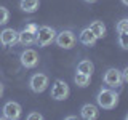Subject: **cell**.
<instances>
[{
    "instance_id": "cell-1",
    "label": "cell",
    "mask_w": 128,
    "mask_h": 120,
    "mask_svg": "<svg viewBox=\"0 0 128 120\" xmlns=\"http://www.w3.org/2000/svg\"><path fill=\"white\" fill-rule=\"evenodd\" d=\"M96 102L102 109H114L118 102V94L112 88H101L96 94Z\"/></svg>"
},
{
    "instance_id": "cell-2",
    "label": "cell",
    "mask_w": 128,
    "mask_h": 120,
    "mask_svg": "<svg viewBox=\"0 0 128 120\" xmlns=\"http://www.w3.org/2000/svg\"><path fill=\"white\" fill-rule=\"evenodd\" d=\"M56 30L51 26H40L35 32V43L38 46H46L51 42H54Z\"/></svg>"
},
{
    "instance_id": "cell-3",
    "label": "cell",
    "mask_w": 128,
    "mask_h": 120,
    "mask_svg": "<svg viewBox=\"0 0 128 120\" xmlns=\"http://www.w3.org/2000/svg\"><path fill=\"white\" fill-rule=\"evenodd\" d=\"M54 42L58 46L64 48V50H70V48H74L75 42H77V37H75V34L70 29H64L61 32H56Z\"/></svg>"
},
{
    "instance_id": "cell-4",
    "label": "cell",
    "mask_w": 128,
    "mask_h": 120,
    "mask_svg": "<svg viewBox=\"0 0 128 120\" xmlns=\"http://www.w3.org/2000/svg\"><path fill=\"white\" fill-rule=\"evenodd\" d=\"M48 85H50V78H48L46 74H42V72L34 74L29 78V88L34 93H43L48 88Z\"/></svg>"
},
{
    "instance_id": "cell-5",
    "label": "cell",
    "mask_w": 128,
    "mask_h": 120,
    "mask_svg": "<svg viewBox=\"0 0 128 120\" xmlns=\"http://www.w3.org/2000/svg\"><path fill=\"white\" fill-rule=\"evenodd\" d=\"M51 98L56 99V101H64L67 99V96L70 94V88L64 80H54L53 85H51Z\"/></svg>"
},
{
    "instance_id": "cell-6",
    "label": "cell",
    "mask_w": 128,
    "mask_h": 120,
    "mask_svg": "<svg viewBox=\"0 0 128 120\" xmlns=\"http://www.w3.org/2000/svg\"><path fill=\"white\" fill-rule=\"evenodd\" d=\"M102 82L106 83L109 88H117L122 85V75H120V70L115 69V67H109L102 75Z\"/></svg>"
},
{
    "instance_id": "cell-7",
    "label": "cell",
    "mask_w": 128,
    "mask_h": 120,
    "mask_svg": "<svg viewBox=\"0 0 128 120\" xmlns=\"http://www.w3.org/2000/svg\"><path fill=\"white\" fill-rule=\"evenodd\" d=\"M19 61H21L22 67H26V69H34L38 64V53L35 50H32V48H26L21 53V56H19Z\"/></svg>"
},
{
    "instance_id": "cell-8",
    "label": "cell",
    "mask_w": 128,
    "mask_h": 120,
    "mask_svg": "<svg viewBox=\"0 0 128 120\" xmlns=\"http://www.w3.org/2000/svg\"><path fill=\"white\" fill-rule=\"evenodd\" d=\"M3 117L5 118H10V120H16L21 117V106H19L16 101H8L5 102V106H3Z\"/></svg>"
},
{
    "instance_id": "cell-9",
    "label": "cell",
    "mask_w": 128,
    "mask_h": 120,
    "mask_svg": "<svg viewBox=\"0 0 128 120\" xmlns=\"http://www.w3.org/2000/svg\"><path fill=\"white\" fill-rule=\"evenodd\" d=\"M0 43L3 46H11L14 43H18V32L13 27H6L0 32Z\"/></svg>"
},
{
    "instance_id": "cell-10",
    "label": "cell",
    "mask_w": 128,
    "mask_h": 120,
    "mask_svg": "<svg viewBox=\"0 0 128 120\" xmlns=\"http://www.w3.org/2000/svg\"><path fill=\"white\" fill-rule=\"evenodd\" d=\"M80 115L85 120H94V118H98V115H99V109L94 104L86 102V104H83L82 109H80Z\"/></svg>"
},
{
    "instance_id": "cell-11",
    "label": "cell",
    "mask_w": 128,
    "mask_h": 120,
    "mask_svg": "<svg viewBox=\"0 0 128 120\" xmlns=\"http://www.w3.org/2000/svg\"><path fill=\"white\" fill-rule=\"evenodd\" d=\"M96 40H98V38L94 37V34H93L90 29H88V27H85V29H83V30L78 34V42L83 43L85 46H94Z\"/></svg>"
},
{
    "instance_id": "cell-12",
    "label": "cell",
    "mask_w": 128,
    "mask_h": 120,
    "mask_svg": "<svg viewBox=\"0 0 128 120\" xmlns=\"http://www.w3.org/2000/svg\"><path fill=\"white\" fill-rule=\"evenodd\" d=\"M18 42L21 43V45H24V46H29L32 43H35V34L22 29L21 32H18Z\"/></svg>"
},
{
    "instance_id": "cell-13",
    "label": "cell",
    "mask_w": 128,
    "mask_h": 120,
    "mask_svg": "<svg viewBox=\"0 0 128 120\" xmlns=\"http://www.w3.org/2000/svg\"><path fill=\"white\" fill-rule=\"evenodd\" d=\"M91 32L94 34L96 38H102L104 35H106V26H104L102 21H93L90 24V27H88Z\"/></svg>"
},
{
    "instance_id": "cell-14",
    "label": "cell",
    "mask_w": 128,
    "mask_h": 120,
    "mask_svg": "<svg viewBox=\"0 0 128 120\" xmlns=\"http://www.w3.org/2000/svg\"><path fill=\"white\" fill-rule=\"evenodd\" d=\"M19 6H21V10L26 11V13H35L40 6V2L38 0H21V2H19Z\"/></svg>"
},
{
    "instance_id": "cell-15",
    "label": "cell",
    "mask_w": 128,
    "mask_h": 120,
    "mask_svg": "<svg viewBox=\"0 0 128 120\" xmlns=\"http://www.w3.org/2000/svg\"><path fill=\"white\" fill-rule=\"evenodd\" d=\"M94 70V66L90 59H83L77 64V72H82V74H86V75H91Z\"/></svg>"
},
{
    "instance_id": "cell-16",
    "label": "cell",
    "mask_w": 128,
    "mask_h": 120,
    "mask_svg": "<svg viewBox=\"0 0 128 120\" xmlns=\"http://www.w3.org/2000/svg\"><path fill=\"white\" fill-rule=\"evenodd\" d=\"M90 80H91V75H86V74H82V72H77L74 77V82L75 85L80 86V88H85L90 85Z\"/></svg>"
},
{
    "instance_id": "cell-17",
    "label": "cell",
    "mask_w": 128,
    "mask_h": 120,
    "mask_svg": "<svg viewBox=\"0 0 128 120\" xmlns=\"http://www.w3.org/2000/svg\"><path fill=\"white\" fill-rule=\"evenodd\" d=\"M118 43L122 50H128V32H120L118 34Z\"/></svg>"
},
{
    "instance_id": "cell-18",
    "label": "cell",
    "mask_w": 128,
    "mask_h": 120,
    "mask_svg": "<svg viewBox=\"0 0 128 120\" xmlns=\"http://www.w3.org/2000/svg\"><path fill=\"white\" fill-rule=\"evenodd\" d=\"M115 30L118 32H128V19L126 18H123V19H120V21L117 22V26H115Z\"/></svg>"
},
{
    "instance_id": "cell-19",
    "label": "cell",
    "mask_w": 128,
    "mask_h": 120,
    "mask_svg": "<svg viewBox=\"0 0 128 120\" xmlns=\"http://www.w3.org/2000/svg\"><path fill=\"white\" fill-rule=\"evenodd\" d=\"M8 18H10V11L6 10L5 6H0V26L8 22Z\"/></svg>"
},
{
    "instance_id": "cell-20",
    "label": "cell",
    "mask_w": 128,
    "mask_h": 120,
    "mask_svg": "<svg viewBox=\"0 0 128 120\" xmlns=\"http://www.w3.org/2000/svg\"><path fill=\"white\" fill-rule=\"evenodd\" d=\"M24 29L29 30V32H34V34H35V32H37V29H38V26H37V24H34V22H27L26 26H24Z\"/></svg>"
},
{
    "instance_id": "cell-21",
    "label": "cell",
    "mask_w": 128,
    "mask_h": 120,
    "mask_svg": "<svg viewBox=\"0 0 128 120\" xmlns=\"http://www.w3.org/2000/svg\"><path fill=\"white\" fill-rule=\"evenodd\" d=\"M27 118H29V120H42L43 115L38 114V112H30V114L27 115Z\"/></svg>"
},
{
    "instance_id": "cell-22",
    "label": "cell",
    "mask_w": 128,
    "mask_h": 120,
    "mask_svg": "<svg viewBox=\"0 0 128 120\" xmlns=\"http://www.w3.org/2000/svg\"><path fill=\"white\" fill-rule=\"evenodd\" d=\"M120 75H122V82L125 83L126 80H128V67H125V69H123L122 72H120Z\"/></svg>"
},
{
    "instance_id": "cell-23",
    "label": "cell",
    "mask_w": 128,
    "mask_h": 120,
    "mask_svg": "<svg viewBox=\"0 0 128 120\" xmlns=\"http://www.w3.org/2000/svg\"><path fill=\"white\" fill-rule=\"evenodd\" d=\"M3 94V85H2V82H0V96Z\"/></svg>"
},
{
    "instance_id": "cell-24",
    "label": "cell",
    "mask_w": 128,
    "mask_h": 120,
    "mask_svg": "<svg viewBox=\"0 0 128 120\" xmlns=\"http://www.w3.org/2000/svg\"><path fill=\"white\" fill-rule=\"evenodd\" d=\"M86 3H94V2H98V0H85Z\"/></svg>"
},
{
    "instance_id": "cell-25",
    "label": "cell",
    "mask_w": 128,
    "mask_h": 120,
    "mask_svg": "<svg viewBox=\"0 0 128 120\" xmlns=\"http://www.w3.org/2000/svg\"><path fill=\"white\" fill-rule=\"evenodd\" d=\"M122 3L123 5H128V0H122Z\"/></svg>"
}]
</instances>
